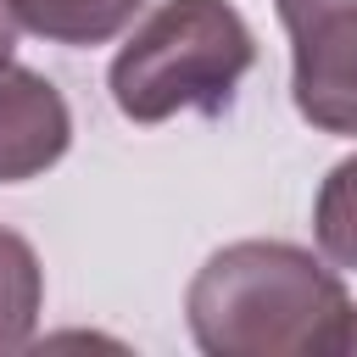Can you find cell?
<instances>
[{
    "mask_svg": "<svg viewBox=\"0 0 357 357\" xmlns=\"http://www.w3.org/2000/svg\"><path fill=\"white\" fill-rule=\"evenodd\" d=\"M257 61V39L229 0H162L112 56V100L128 123L178 112L218 117Z\"/></svg>",
    "mask_w": 357,
    "mask_h": 357,
    "instance_id": "7a4b0ae2",
    "label": "cell"
},
{
    "mask_svg": "<svg viewBox=\"0 0 357 357\" xmlns=\"http://www.w3.org/2000/svg\"><path fill=\"white\" fill-rule=\"evenodd\" d=\"M73 145V112L61 89L17 61H0V184L50 173Z\"/></svg>",
    "mask_w": 357,
    "mask_h": 357,
    "instance_id": "277c9868",
    "label": "cell"
},
{
    "mask_svg": "<svg viewBox=\"0 0 357 357\" xmlns=\"http://www.w3.org/2000/svg\"><path fill=\"white\" fill-rule=\"evenodd\" d=\"M39 307H45V268L22 234L0 229V357L33 340Z\"/></svg>",
    "mask_w": 357,
    "mask_h": 357,
    "instance_id": "8992f818",
    "label": "cell"
},
{
    "mask_svg": "<svg viewBox=\"0 0 357 357\" xmlns=\"http://www.w3.org/2000/svg\"><path fill=\"white\" fill-rule=\"evenodd\" d=\"M312 234H318V251L335 268H357V156L335 162L329 178L318 184Z\"/></svg>",
    "mask_w": 357,
    "mask_h": 357,
    "instance_id": "52a82bcc",
    "label": "cell"
},
{
    "mask_svg": "<svg viewBox=\"0 0 357 357\" xmlns=\"http://www.w3.org/2000/svg\"><path fill=\"white\" fill-rule=\"evenodd\" d=\"M290 33V95L318 134L357 139V0H273Z\"/></svg>",
    "mask_w": 357,
    "mask_h": 357,
    "instance_id": "3957f363",
    "label": "cell"
},
{
    "mask_svg": "<svg viewBox=\"0 0 357 357\" xmlns=\"http://www.w3.org/2000/svg\"><path fill=\"white\" fill-rule=\"evenodd\" d=\"M206 357H329L351 351L346 284L290 240H234L201 262L184 296Z\"/></svg>",
    "mask_w": 357,
    "mask_h": 357,
    "instance_id": "6da1fadb",
    "label": "cell"
},
{
    "mask_svg": "<svg viewBox=\"0 0 357 357\" xmlns=\"http://www.w3.org/2000/svg\"><path fill=\"white\" fill-rule=\"evenodd\" d=\"M17 11H11V0H0V61H11V50H17Z\"/></svg>",
    "mask_w": 357,
    "mask_h": 357,
    "instance_id": "ba28073f",
    "label": "cell"
},
{
    "mask_svg": "<svg viewBox=\"0 0 357 357\" xmlns=\"http://www.w3.org/2000/svg\"><path fill=\"white\" fill-rule=\"evenodd\" d=\"M139 6H145V0H11L17 22H22L28 33H39V39H50V45H73V50L117 39V33L134 22Z\"/></svg>",
    "mask_w": 357,
    "mask_h": 357,
    "instance_id": "5b68a950",
    "label": "cell"
}]
</instances>
